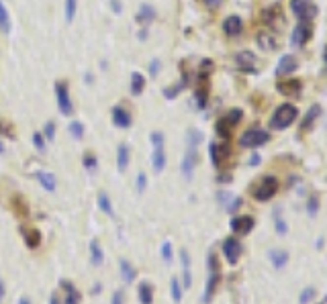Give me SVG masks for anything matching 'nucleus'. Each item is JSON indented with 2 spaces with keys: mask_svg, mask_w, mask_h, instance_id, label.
Here are the masks:
<instances>
[{
  "mask_svg": "<svg viewBox=\"0 0 327 304\" xmlns=\"http://www.w3.org/2000/svg\"><path fill=\"white\" fill-rule=\"evenodd\" d=\"M207 266H209V278H207V288H204V296H202V302H204V304H209V302H211V298H213V294H215V290H217V284H219V280H221L219 259H217L215 253H209Z\"/></svg>",
  "mask_w": 327,
  "mask_h": 304,
  "instance_id": "1",
  "label": "nucleus"
},
{
  "mask_svg": "<svg viewBox=\"0 0 327 304\" xmlns=\"http://www.w3.org/2000/svg\"><path fill=\"white\" fill-rule=\"evenodd\" d=\"M298 115V110L296 106L293 104H280L276 110H274V115H272L270 119V127L272 129H286V127H291L294 119Z\"/></svg>",
  "mask_w": 327,
  "mask_h": 304,
  "instance_id": "2",
  "label": "nucleus"
},
{
  "mask_svg": "<svg viewBox=\"0 0 327 304\" xmlns=\"http://www.w3.org/2000/svg\"><path fill=\"white\" fill-rule=\"evenodd\" d=\"M270 141V133L260 129V127H252L248 129L241 137H239V145L245 149H256V147H262L264 143Z\"/></svg>",
  "mask_w": 327,
  "mask_h": 304,
  "instance_id": "3",
  "label": "nucleus"
},
{
  "mask_svg": "<svg viewBox=\"0 0 327 304\" xmlns=\"http://www.w3.org/2000/svg\"><path fill=\"white\" fill-rule=\"evenodd\" d=\"M164 133H152V145H154V155H152V168L156 174H162L166 170V149H164Z\"/></svg>",
  "mask_w": 327,
  "mask_h": 304,
  "instance_id": "4",
  "label": "nucleus"
},
{
  "mask_svg": "<svg viewBox=\"0 0 327 304\" xmlns=\"http://www.w3.org/2000/svg\"><path fill=\"white\" fill-rule=\"evenodd\" d=\"M276 192H278V180L274 176H266L254 188V198L260 200V202H266V200H270L272 196H274Z\"/></svg>",
  "mask_w": 327,
  "mask_h": 304,
  "instance_id": "5",
  "label": "nucleus"
},
{
  "mask_svg": "<svg viewBox=\"0 0 327 304\" xmlns=\"http://www.w3.org/2000/svg\"><path fill=\"white\" fill-rule=\"evenodd\" d=\"M291 8L294 12V17L303 23H309L317 17V6L313 0H291Z\"/></svg>",
  "mask_w": 327,
  "mask_h": 304,
  "instance_id": "6",
  "label": "nucleus"
},
{
  "mask_svg": "<svg viewBox=\"0 0 327 304\" xmlns=\"http://www.w3.org/2000/svg\"><path fill=\"white\" fill-rule=\"evenodd\" d=\"M56 98H58V108L64 117H72L74 113V104L70 98V90H67L65 82H58L56 84Z\"/></svg>",
  "mask_w": 327,
  "mask_h": 304,
  "instance_id": "7",
  "label": "nucleus"
},
{
  "mask_svg": "<svg viewBox=\"0 0 327 304\" xmlns=\"http://www.w3.org/2000/svg\"><path fill=\"white\" fill-rule=\"evenodd\" d=\"M241 121V110H231V113H227L225 117H221L219 121H217V135L219 137H229L231 135V129H233L237 122Z\"/></svg>",
  "mask_w": 327,
  "mask_h": 304,
  "instance_id": "8",
  "label": "nucleus"
},
{
  "mask_svg": "<svg viewBox=\"0 0 327 304\" xmlns=\"http://www.w3.org/2000/svg\"><path fill=\"white\" fill-rule=\"evenodd\" d=\"M223 255L227 257V261L231 266H235L239 261V255H241V243L235 239V237H229L223 241Z\"/></svg>",
  "mask_w": 327,
  "mask_h": 304,
  "instance_id": "9",
  "label": "nucleus"
},
{
  "mask_svg": "<svg viewBox=\"0 0 327 304\" xmlns=\"http://www.w3.org/2000/svg\"><path fill=\"white\" fill-rule=\"evenodd\" d=\"M311 25L309 23H303V21H298V25L294 27V31H293V37H291V43L293 47H301L305 45L307 41L311 39Z\"/></svg>",
  "mask_w": 327,
  "mask_h": 304,
  "instance_id": "10",
  "label": "nucleus"
},
{
  "mask_svg": "<svg viewBox=\"0 0 327 304\" xmlns=\"http://www.w3.org/2000/svg\"><path fill=\"white\" fill-rule=\"evenodd\" d=\"M196 161H198L196 147L188 145V149H186V155H184L182 165H180V170H182V174H184V178H186V180L193 178V172H195V168H196Z\"/></svg>",
  "mask_w": 327,
  "mask_h": 304,
  "instance_id": "11",
  "label": "nucleus"
},
{
  "mask_svg": "<svg viewBox=\"0 0 327 304\" xmlns=\"http://www.w3.org/2000/svg\"><path fill=\"white\" fill-rule=\"evenodd\" d=\"M111 119H113V125L119 127V129H129V127H131V115H129V110L121 108V106H115V108H113Z\"/></svg>",
  "mask_w": 327,
  "mask_h": 304,
  "instance_id": "12",
  "label": "nucleus"
},
{
  "mask_svg": "<svg viewBox=\"0 0 327 304\" xmlns=\"http://www.w3.org/2000/svg\"><path fill=\"white\" fill-rule=\"evenodd\" d=\"M223 31H225L229 37H237V35H241V31H243V23H241V19H239L237 15L227 17V19L223 21Z\"/></svg>",
  "mask_w": 327,
  "mask_h": 304,
  "instance_id": "13",
  "label": "nucleus"
},
{
  "mask_svg": "<svg viewBox=\"0 0 327 304\" xmlns=\"http://www.w3.org/2000/svg\"><path fill=\"white\" fill-rule=\"evenodd\" d=\"M21 235H23L27 247H31V249H35V247L41 245V233H39V229H35V227H21Z\"/></svg>",
  "mask_w": 327,
  "mask_h": 304,
  "instance_id": "14",
  "label": "nucleus"
},
{
  "mask_svg": "<svg viewBox=\"0 0 327 304\" xmlns=\"http://www.w3.org/2000/svg\"><path fill=\"white\" fill-rule=\"evenodd\" d=\"M231 229H233L235 233L239 235H248L252 229H254V218L252 216H235L233 220H231Z\"/></svg>",
  "mask_w": 327,
  "mask_h": 304,
  "instance_id": "15",
  "label": "nucleus"
},
{
  "mask_svg": "<svg viewBox=\"0 0 327 304\" xmlns=\"http://www.w3.org/2000/svg\"><path fill=\"white\" fill-rule=\"evenodd\" d=\"M227 153H229L227 145H217V143L209 145V155H211V161H213L215 168H221V163H223V159H225Z\"/></svg>",
  "mask_w": 327,
  "mask_h": 304,
  "instance_id": "16",
  "label": "nucleus"
},
{
  "mask_svg": "<svg viewBox=\"0 0 327 304\" xmlns=\"http://www.w3.org/2000/svg\"><path fill=\"white\" fill-rule=\"evenodd\" d=\"M235 61L241 70H248V72H254L256 70V55L252 51H241L235 55Z\"/></svg>",
  "mask_w": 327,
  "mask_h": 304,
  "instance_id": "17",
  "label": "nucleus"
},
{
  "mask_svg": "<svg viewBox=\"0 0 327 304\" xmlns=\"http://www.w3.org/2000/svg\"><path fill=\"white\" fill-rule=\"evenodd\" d=\"M129 161H131V151L125 143H121L117 147V168H119V172H125L129 168Z\"/></svg>",
  "mask_w": 327,
  "mask_h": 304,
  "instance_id": "18",
  "label": "nucleus"
},
{
  "mask_svg": "<svg viewBox=\"0 0 327 304\" xmlns=\"http://www.w3.org/2000/svg\"><path fill=\"white\" fill-rule=\"evenodd\" d=\"M296 70V60L293 55H282L280 61H278V67H276V76H286Z\"/></svg>",
  "mask_w": 327,
  "mask_h": 304,
  "instance_id": "19",
  "label": "nucleus"
},
{
  "mask_svg": "<svg viewBox=\"0 0 327 304\" xmlns=\"http://www.w3.org/2000/svg\"><path fill=\"white\" fill-rule=\"evenodd\" d=\"M180 259H182V286L184 288H190L193 286V274H190V255L186 249L180 251Z\"/></svg>",
  "mask_w": 327,
  "mask_h": 304,
  "instance_id": "20",
  "label": "nucleus"
},
{
  "mask_svg": "<svg viewBox=\"0 0 327 304\" xmlns=\"http://www.w3.org/2000/svg\"><path fill=\"white\" fill-rule=\"evenodd\" d=\"M60 288L65 292V302L64 304H80V292H78V288L70 282H60Z\"/></svg>",
  "mask_w": 327,
  "mask_h": 304,
  "instance_id": "21",
  "label": "nucleus"
},
{
  "mask_svg": "<svg viewBox=\"0 0 327 304\" xmlns=\"http://www.w3.org/2000/svg\"><path fill=\"white\" fill-rule=\"evenodd\" d=\"M156 19V8L152 4H141L139 6V12H137V23L141 25H149Z\"/></svg>",
  "mask_w": 327,
  "mask_h": 304,
  "instance_id": "22",
  "label": "nucleus"
},
{
  "mask_svg": "<svg viewBox=\"0 0 327 304\" xmlns=\"http://www.w3.org/2000/svg\"><path fill=\"white\" fill-rule=\"evenodd\" d=\"M270 261L276 270H282L286 264H289V253H286L284 249H272L270 251Z\"/></svg>",
  "mask_w": 327,
  "mask_h": 304,
  "instance_id": "23",
  "label": "nucleus"
},
{
  "mask_svg": "<svg viewBox=\"0 0 327 304\" xmlns=\"http://www.w3.org/2000/svg\"><path fill=\"white\" fill-rule=\"evenodd\" d=\"M143 90H145V76L139 72H133L131 74V94L139 96Z\"/></svg>",
  "mask_w": 327,
  "mask_h": 304,
  "instance_id": "24",
  "label": "nucleus"
},
{
  "mask_svg": "<svg viewBox=\"0 0 327 304\" xmlns=\"http://www.w3.org/2000/svg\"><path fill=\"white\" fill-rule=\"evenodd\" d=\"M119 268H121V274H123V280H125L127 284H131L135 278H137V270H135L127 259H121L119 261Z\"/></svg>",
  "mask_w": 327,
  "mask_h": 304,
  "instance_id": "25",
  "label": "nucleus"
},
{
  "mask_svg": "<svg viewBox=\"0 0 327 304\" xmlns=\"http://www.w3.org/2000/svg\"><path fill=\"white\" fill-rule=\"evenodd\" d=\"M139 302L141 304H152L154 302V286L147 284V282H141L139 284Z\"/></svg>",
  "mask_w": 327,
  "mask_h": 304,
  "instance_id": "26",
  "label": "nucleus"
},
{
  "mask_svg": "<svg viewBox=\"0 0 327 304\" xmlns=\"http://www.w3.org/2000/svg\"><path fill=\"white\" fill-rule=\"evenodd\" d=\"M90 257H92V264L94 266H102V261H104V253H102V247L97 239H92L90 241Z\"/></svg>",
  "mask_w": 327,
  "mask_h": 304,
  "instance_id": "27",
  "label": "nucleus"
},
{
  "mask_svg": "<svg viewBox=\"0 0 327 304\" xmlns=\"http://www.w3.org/2000/svg\"><path fill=\"white\" fill-rule=\"evenodd\" d=\"M278 90L286 96H293V94H298L301 92V82L296 80H286V82H280L278 84Z\"/></svg>",
  "mask_w": 327,
  "mask_h": 304,
  "instance_id": "28",
  "label": "nucleus"
},
{
  "mask_svg": "<svg viewBox=\"0 0 327 304\" xmlns=\"http://www.w3.org/2000/svg\"><path fill=\"white\" fill-rule=\"evenodd\" d=\"M37 178H39V184L43 186L47 192H53V190L58 188V180H56V176H53V174H49V172H41Z\"/></svg>",
  "mask_w": 327,
  "mask_h": 304,
  "instance_id": "29",
  "label": "nucleus"
},
{
  "mask_svg": "<svg viewBox=\"0 0 327 304\" xmlns=\"http://www.w3.org/2000/svg\"><path fill=\"white\" fill-rule=\"evenodd\" d=\"M0 31L2 33H10V17H8V10L0 0Z\"/></svg>",
  "mask_w": 327,
  "mask_h": 304,
  "instance_id": "30",
  "label": "nucleus"
},
{
  "mask_svg": "<svg viewBox=\"0 0 327 304\" xmlns=\"http://www.w3.org/2000/svg\"><path fill=\"white\" fill-rule=\"evenodd\" d=\"M170 294H172V300L178 304L182 300V286H180V280L178 278H172L170 280Z\"/></svg>",
  "mask_w": 327,
  "mask_h": 304,
  "instance_id": "31",
  "label": "nucleus"
},
{
  "mask_svg": "<svg viewBox=\"0 0 327 304\" xmlns=\"http://www.w3.org/2000/svg\"><path fill=\"white\" fill-rule=\"evenodd\" d=\"M319 113H321V106H319V104H313V106L309 108L307 119L303 121V131H307V127H309V125H313V122H315V119L319 117Z\"/></svg>",
  "mask_w": 327,
  "mask_h": 304,
  "instance_id": "32",
  "label": "nucleus"
},
{
  "mask_svg": "<svg viewBox=\"0 0 327 304\" xmlns=\"http://www.w3.org/2000/svg\"><path fill=\"white\" fill-rule=\"evenodd\" d=\"M98 206H100V211H102L104 214H108V216L115 214L113 204H111V200H108V196L104 194V192H100V194H98Z\"/></svg>",
  "mask_w": 327,
  "mask_h": 304,
  "instance_id": "33",
  "label": "nucleus"
},
{
  "mask_svg": "<svg viewBox=\"0 0 327 304\" xmlns=\"http://www.w3.org/2000/svg\"><path fill=\"white\" fill-rule=\"evenodd\" d=\"M10 204H12V209L17 211V214H21V216H27V214H29V206H27V202H25L21 196H15Z\"/></svg>",
  "mask_w": 327,
  "mask_h": 304,
  "instance_id": "34",
  "label": "nucleus"
},
{
  "mask_svg": "<svg viewBox=\"0 0 327 304\" xmlns=\"http://www.w3.org/2000/svg\"><path fill=\"white\" fill-rule=\"evenodd\" d=\"M76 8H78V0H65V21H67V23L74 21Z\"/></svg>",
  "mask_w": 327,
  "mask_h": 304,
  "instance_id": "35",
  "label": "nucleus"
},
{
  "mask_svg": "<svg viewBox=\"0 0 327 304\" xmlns=\"http://www.w3.org/2000/svg\"><path fill=\"white\" fill-rule=\"evenodd\" d=\"M70 135L74 137V139H82V137H84V125H82L80 121H74L72 125H70Z\"/></svg>",
  "mask_w": 327,
  "mask_h": 304,
  "instance_id": "36",
  "label": "nucleus"
},
{
  "mask_svg": "<svg viewBox=\"0 0 327 304\" xmlns=\"http://www.w3.org/2000/svg\"><path fill=\"white\" fill-rule=\"evenodd\" d=\"M258 43H260L264 49H274V39H270V35L268 33H260L258 35Z\"/></svg>",
  "mask_w": 327,
  "mask_h": 304,
  "instance_id": "37",
  "label": "nucleus"
},
{
  "mask_svg": "<svg viewBox=\"0 0 327 304\" xmlns=\"http://www.w3.org/2000/svg\"><path fill=\"white\" fill-rule=\"evenodd\" d=\"M84 168H86L88 172H97V168H98V163H97V155L86 153V155H84Z\"/></svg>",
  "mask_w": 327,
  "mask_h": 304,
  "instance_id": "38",
  "label": "nucleus"
},
{
  "mask_svg": "<svg viewBox=\"0 0 327 304\" xmlns=\"http://www.w3.org/2000/svg\"><path fill=\"white\" fill-rule=\"evenodd\" d=\"M313 298H315V288H305L301 292V298H298V302L301 304H309Z\"/></svg>",
  "mask_w": 327,
  "mask_h": 304,
  "instance_id": "39",
  "label": "nucleus"
},
{
  "mask_svg": "<svg viewBox=\"0 0 327 304\" xmlns=\"http://www.w3.org/2000/svg\"><path fill=\"white\" fill-rule=\"evenodd\" d=\"M307 211H309V216H315V214H317V211H319V198H317V196H311V198H309Z\"/></svg>",
  "mask_w": 327,
  "mask_h": 304,
  "instance_id": "40",
  "label": "nucleus"
},
{
  "mask_svg": "<svg viewBox=\"0 0 327 304\" xmlns=\"http://www.w3.org/2000/svg\"><path fill=\"white\" fill-rule=\"evenodd\" d=\"M276 233L278 235H286V233H289V225L284 223V218L278 214V211H276Z\"/></svg>",
  "mask_w": 327,
  "mask_h": 304,
  "instance_id": "41",
  "label": "nucleus"
},
{
  "mask_svg": "<svg viewBox=\"0 0 327 304\" xmlns=\"http://www.w3.org/2000/svg\"><path fill=\"white\" fill-rule=\"evenodd\" d=\"M162 257H164V261H166V264H170L172 261V243H164L162 245Z\"/></svg>",
  "mask_w": 327,
  "mask_h": 304,
  "instance_id": "42",
  "label": "nucleus"
},
{
  "mask_svg": "<svg viewBox=\"0 0 327 304\" xmlns=\"http://www.w3.org/2000/svg\"><path fill=\"white\" fill-rule=\"evenodd\" d=\"M33 145L39 149V151H45V137L41 133H35L33 135Z\"/></svg>",
  "mask_w": 327,
  "mask_h": 304,
  "instance_id": "43",
  "label": "nucleus"
},
{
  "mask_svg": "<svg viewBox=\"0 0 327 304\" xmlns=\"http://www.w3.org/2000/svg\"><path fill=\"white\" fill-rule=\"evenodd\" d=\"M182 88H184V84H178V86H172V88H166V90H164V96H166V98H170V100H172V98H174V96H176V94H178V92H180Z\"/></svg>",
  "mask_w": 327,
  "mask_h": 304,
  "instance_id": "44",
  "label": "nucleus"
},
{
  "mask_svg": "<svg viewBox=\"0 0 327 304\" xmlns=\"http://www.w3.org/2000/svg\"><path fill=\"white\" fill-rule=\"evenodd\" d=\"M145 188H147V176L141 172V174L137 176V192H139V194H143Z\"/></svg>",
  "mask_w": 327,
  "mask_h": 304,
  "instance_id": "45",
  "label": "nucleus"
},
{
  "mask_svg": "<svg viewBox=\"0 0 327 304\" xmlns=\"http://www.w3.org/2000/svg\"><path fill=\"white\" fill-rule=\"evenodd\" d=\"M43 135L47 137V139H49V141L53 139V137H56V125H53V122H51V121H49V122H47V125H45V129H43Z\"/></svg>",
  "mask_w": 327,
  "mask_h": 304,
  "instance_id": "46",
  "label": "nucleus"
},
{
  "mask_svg": "<svg viewBox=\"0 0 327 304\" xmlns=\"http://www.w3.org/2000/svg\"><path fill=\"white\" fill-rule=\"evenodd\" d=\"M111 304H125V292H123V290H117V292L113 294Z\"/></svg>",
  "mask_w": 327,
  "mask_h": 304,
  "instance_id": "47",
  "label": "nucleus"
},
{
  "mask_svg": "<svg viewBox=\"0 0 327 304\" xmlns=\"http://www.w3.org/2000/svg\"><path fill=\"white\" fill-rule=\"evenodd\" d=\"M160 67H162L160 60H152V63H149V74H152V76H158V72H160Z\"/></svg>",
  "mask_w": 327,
  "mask_h": 304,
  "instance_id": "48",
  "label": "nucleus"
},
{
  "mask_svg": "<svg viewBox=\"0 0 327 304\" xmlns=\"http://www.w3.org/2000/svg\"><path fill=\"white\" fill-rule=\"evenodd\" d=\"M200 2H202L204 6H207V8H217V6H219V4L223 2V0H200Z\"/></svg>",
  "mask_w": 327,
  "mask_h": 304,
  "instance_id": "49",
  "label": "nucleus"
},
{
  "mask_svg": "<svg viewBox=\"0 0 327 304\" xmlns=\"http://www.w3.org/2000/svg\"><path fill=\"white\" fill-rule=\"evenodd\" d=\"M4 294H6V288H4L2 280H0V302H2V300H4Z\"/></svg>",
  "mask_w": 327,
  "mask_h": 304,
  "instance_id": "50",
  "label": "nucleus"
},
{
  "mask_svg": "<svg viewBox=\"0 0 327 304\" xmlns=\"http://www.w3.org/2000/svg\"><path fill=\"white\" fill-rule=\"evenodd\" d=\"M111 4H113V10H115V12L121 10V2H119V0H111Z\"/></svg>",
  "mask_w": 327,
  "mask_h": 304,
  "instance_id": "51",
  "label": "nucleus"
},
{
  "mask_svg": "<svg viewBox=\"0 0 327 304\" xmlns=\"http://www.w3.org/2000/svg\"><path fill=\"white\" fill-rule=\"evenodd\" d=\"M260 163V155H252V159H250V165H258Z\"/></svg>",
  "mask_w": 327,
  "mask_h": 304,
  "instance_id": "52",
  "label": "nucleus"
},
{
  "mask_svg": "<svg viewBox=\"0 0 327 304\" xmlns=\"http://www.w3.org/2000/svg\"><path fill=\"white\" fill-rule=\"evenodd\" d=\"M49 304H62V302H60V298H58L56 294H53V296H51V300H49Z\"/></svg>",
  "mask_w": 327,
  "mask_h": 304,
  "instance_id": "53",
  "label": "nucleus"
},
{
  "mask_svg": "<svg viewBox=\"0 0 327 304\" xmlns=\"http://www.w3.org/2000/svg\"><path fill=\"white\" fill-rule=\"evenodd\" d=\"M19 304H31V302H29V298H21Z\"/></svg>",
  "mask_w": 327,
  "mask_h": 304,
  "instance_id": "54",
  "label": "nucleus"
},
{
  "mask_svg": "<svg viewBox=\"0 0 327 304\" xmlns=\"http://www.w3.org/2000/svg\"><path fill=\"white\" fill-rule=\"evenodd\" d=\"M2 151H4V147H2V141H0V153H2Z\"/></svg>",
  "mask_w": 327,
  "mask_h": 304,
  "instance_id": "55",
  "label": "nucleus"
},
{
  "mask_svg": "<svg viewBox=\"0 0 327 304\" xmlns=\"http://www.w3.org/2000/svg\"><path fill=\"white\" fill-rule=\"evenodd\" d=\"M323 60H325V63H327V51H325V53H323Z\"/></svg>",
  "mask_w": 327,
  "mask_h": 304,
  "instance_id": "56",
  "label": "nucleus"
},
{
  "mask_svg": "<svg viewBox=\"0 0 327 304\" xmlns=\"http://www.w3.org/2000/svg\"><path fill=\"white\" fill-rule=\"evenodd\" d=\"M323 304H327V298H325V300H323Z\"/></svg>",
  "mask_w": 327,
  "mask_h": 304,
  "instance_id": "57",
  "label": "nucleus"
}]
</instances>
